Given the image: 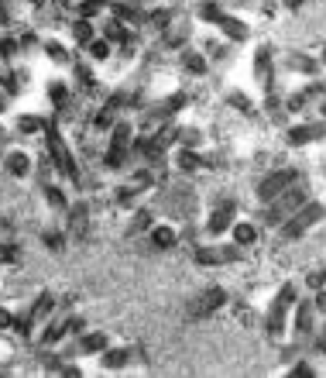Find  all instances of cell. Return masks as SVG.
Masks as SVG:
<instances>
[{
  "instance_id": "obj_1",
  "label": "cell",
  "mask_w": 326,
  "mask_h": 378,
  "mask_svg": "<svg viewBox=\"0 0 326 378\" xmlns=\"http://www.w3.org/2000/svg\"><path fill=\"white\" fill-rule=\"evenodd\" d=\"M323 220H326V203H323V200H313V196H309V200L292 213L286 224H279L275 231H279V238H282V241H302V238H306L313 227H320Z\"/></svg>"
},
{
  "instance_id": "obj_2",
  "label": "cell",
  "mask_w": 326,
  "mask_h": 378,
  "mask_svg": "<svg viewBox=\"0 0 326 378\" xmlns=\"http://www.w3.org/2000/svg\"><path fill=\"white\" fill-rule=\"evenodd\" d=\"M306 200H309V186H306V182H295V186H288L282 196H275L272 203H265L261 224H265L268 231H275V227H279V224H286L288 217L299 210Z\"/></svg>"
},
{
  "instance_id": "obj_3",
  "label": "cell",
  "mask_w": 326,
  "mask_h": 378,
  "mask_svg": "<svg viewBox=\"0 0 326 378\" xmlns=\"http://www.w3.org/2000/svg\"><path fill=\"white\" fill-rule=\"evenodd\" d=\"M41 134H45V148H48V159L55 162L52 168H59V172H62V175H66L73 186H82V172L76 168V159H73V152H69L66 138L59 134V127L48 121V127H45Z\"/></svg>"
},
{
  "instance_id": "obj_4",
  "label": "cell",
  "mask_w": 326,
  "mask_h": 378,
  "mask_svg": "<svg viewBox=\"0 0 326 378\" xmlns=\"http://www.w3.org/2000/svg\"><path fill=\"white\" fill-rule=\"evenodd\" d=\"M295 182H302V168L299 166H282V168H272L261 182H258V189H254V196H258V203L265 207V203H272L275 196H282L288 186H295Z\"/></svg>"
},
{
  "instance_id": "obj_5",
  "label": "cell",
  "mask_w": 326,
  "mask_h": 378,
  "mask_svg": "<svg viewBox=\"0 0 326 378\" xmlns=\"http://www.w3.org/2000/svg\"><path fill=\"white\" fill-rule=\"evenodd\" d=\"M244 258V248L241 245H200L196 252H193V261L200 265V268H213V265H234V261H241Z\"/></svg>"
},
{
  "instance_id": "obj_6",
  "label": "cell",
  "mask_w": 326,
  "mask_h": 378,
  "mask_svg": "<svg viewBox=\"0 0 326 378\" xmlns=\"http://www.w3.org/2000/svg\"><path fill=\"white\" fill-rule=\"evenodd\" d=\"M316 310H313V299L306 296V299H295V310H292V337L302 344V340H309V337L316 334Z\"/></svg>"
},
{
  "instance_id": "obj_7",
  "label": "cell",
  "mask_w": 326,
  "mask_h": 378,
  "mask_svg": "<svg viewBox=\"0 0 326 378\" xmlns=\"http://www.w3.org/2000/svg\"><path fill=\"white\" fill-rule=\"evenodd\" d=\"M286 138H288V145H292V148L313 145V141L326 138V121H306V124H292L286 131Z\"/></svg>"
},
{
  "instance_id": "obj_8",
  "label": "cell",
  "mask_w": 326,
  "mask_h": 378,
  "mask_svg": "<svg viewBox=\"0 0 326 378\" xmlns=\"http://www.w3.org/2000/svg\"><path fill=\"white\" fill-rule=\"evenodd\" d=\"M227 289H220V286H209L203 296H196L193 299V306H189V313L193 317H209V313H216L220 306H227Z\"/></svg>"
},
{
  "instance_id": "obj_9",
  "label": "cell",
  "mask_w": 326,
  "mask_h": 378,
  "mask_svg": "<svg viewBox=\"0 0 326 378\" xmlns=\"http://www.w3.org/2000/svg\"><path fill=\"white\" fill-rule=\"evenodd\" d=\"M3 168H7V175H14V179H31V172H35V159H31L24 148H14V152H7Z\"/></svg>"
},
{
  "instance_id": "obj_10",
  "label": "cell",
  "mask_w": 326,
  "mask_h": 378,
  "mask_svg": "<svg viewBox=\"0 0 326 378\" xmlns=\"http://www.w3.org/2000/svg\"><path fill=\"white\" fill-rule=\"evenodd\" d=\"M96 31H100V38H107L114 48H117V45H131V42H134V31H131L124 21H117V17H103V24H100Z\"/></svg>"
},
{
  "instance_id": "obj_11",
  "label": "cell",
  "mask_w": 326,
  "mask_h": 378,
  "mask_svg": "<svg viewBox=\"0 0 326 378\" xmlns=\"http://www.w3.org/2000/svg\"><path fill=\"white\" fill-rule=\"evenodd\" d=\"M179 66H182L186 73H193V76H206V73H209V59H206L200 48H193V45L179 48Z\"/></svg>"
},
{
  "instance_id": "obj_12",
  "label": "cell",
  "mask_w": 326,
  "mask_h": 378,
  "mask_svg": "<svg viewBox=\"0 0 326 378\" xmlns=\"http://www.w3.org/2000/svg\"><path fill=\"white\" fill-rule=\"evenodd\" d=\"M234 220H237V213H230V210H223V207H216V210L206 217L203 231L209 234V238H223V234H230Z\"/></svg>"
},
{
  "instance_id": "obj_13",
  "label": "cell",
  "mask_w": 326,
  "mask_h": 378,
  "mask_svg": "<svg viewBox=\"0 0 326 378\" xmlns=\"http://www.w3.org/2000/svg\"><path fill=\"white\" fill-rule=\"evenodd\" d=\"M110 17H117L124 21L127 28H134V24H145V10L138 7V3H127V0H110V10H107Z\"/></svg>"
},
{
  "instance_id": "obj_14",
  "label": "cell",
  "mask_w": 326,
  "mask_h": 378,
  "mask_svg": "<svg viewBox=\"0 0 326 378\" xmlns=\"http://www.w3.org/2000/svg\"><path fill=\"white\" fill-rule=\"evenodd\" d=\"M220 38H227L230 45H237V42H247V35H251V28H247L241 17H234V14H223L220 17Z\"/></svg>"
},
{
  "instance_id": "obj_15",
  "label": "cell",
  "mask_w": 326,
  "mask_h": 378,
  "mask_svg": "<svg viewBox=\"0 0 326 378\" xmlns=\"http://www.w3.org/2000/svg\"><path fill=\"white\" fill-rule=\"evenodd\" d=\"M175 168H179L182 175H193V172L206 168L203 152H200V148H182V145H179V152H175Z\"/></svg>"
},
{
  "instance_id": "obj_16",
  "label": "cell",
  "mask_w": 326,
  "mask_h": 378,
  "mask_svg": "<svg viewBox=\"0 0 326 378\" xmlns=\"http://www.w3.org/2000/svg\"><path fill=\"white\" fill-rule=\"evenodd\" d=\"M55 306H59V299H55L52 293H38L31 303H28V317H31L35 327H38V324H45V320L55 313Z\"/></svg>"
},
{
  "instance_id": "obj_17",
  "label": "cell",
  "mask_w": 326,
  "mask_h": 378,
  "mask_svg": "<svg viewBox=\"0 0 326 378\" xmlns=\"http://www.w3.org/2000/svg\"><path fill=\"white\" fill-rule=\"evenodd\" d=\"M148 241H151L158 252H172V248L179 245V231H175L172 224H151V231H148Z\"/></svg>"
},
{
  "instance_id": "obj_18",
  "label": "cell",
  "mask_w": 326,
  "mask_h": 378,
  "mask_svg": "<svg viewBox=\"0 0 326 378\" xmlns=\"http://www.w3.org/2000/svg\"><path fill=\"white\" fill-rule=\"evenodd\" d=\"M230 234H234V245H241V248H254L258 245V238H261V227L254 224V220H234V227H230Z\"/></svg>"
},
{
  "instance_id": "obj_19",
  "label": "cell",
  "mask_w": 326,
  "mask_h": 378,
  "mask_svg": "<svg viewBox=\"0 0 326 378\" xmlns=\"http://www.w3.org/2000/svg\"><path fill=\"white\" fill-rule=\"evenodd\" d=\"M272 48H258L254 52V76H258V83L265 86V89H272V83H275V73H272Z\"/></svg>"
},
{
  "instance_id": "obj_20",
  "label": "cell",
  "mask_w": 326,
  "mask_h": 378,
  "mask_svg": "<svg viewBox=\"0 0 326 378\" xmlns=\"http://www.w3.org/2000/svg\"><path fill=\"white\" fill-rule=\"evenodd\" d=\"M110 347V330H82L80 334V354H103Z\"/></svg>"
},
{
  "instance_id": "obj_21",
  "label": "cell",
  "mask_w": 326,
  "mask_h": 378,
  "mask_svg": "<svg viewBox=\"0 0 326 378\" xmlns=\"http://www.w3.org/2000/svg\"><path fill=\"white\" fill-rule=\"evenodd\" d=\"M66 340V327H62V320H55V313L41 324V334H38V344L41 347H55V344H62Z\"/></svg>"
},
{
  "instance_id": "obj_22",
  "label": "cell",
  "mask_w": 326,
  "mask_h": 378,
  "mask_svg": "<svg viewBox=\"0 0 326 378\" xmlns=\"http://www.w3.org/2000/svg\"><path fill=\"white\" fill-rule=\"evenodd\" d=\"M131 358H134V351H131V347H107V351L100 354V361H103V368H107V372H121Z\"/></svg>"
},
{
  "instance_id": "obj_23",
  "label": "cell",
  "mask_w": 326,
  "mask_h": 378,
  "mask_svg": "<svg viewBox=\"0 0 326 378\" xmlns=\"http://www.w3.org/2000/svg\"><path fill=\"white\" fill-rule=\"evenodd\" d=\"M66 217H69V231H73V234H82V231L89 227V203H86V200H80V203H69Z\"/></svg>"
},
{
  "instance_id": "obj_24",
  "label": "cell",
  "mask_w": 326,
  "mask_h": 378,
  "mask_svg": "<svg viewBox=\"0 0 326 378\" xmlns=\"http://www.w3.org/2000/svg\"><path fill=\"white\" fill-rule=\"evenodd\" d=\"M114 121H117V107H114L110 100L93 110V131H96V134H107V131L114 127Z\"/></svg>"
},
{
  "instance_id": "obj_25",
  "label": "cell",
  "mask_w": 326,
  "mask_h": 378,
  "mask_svg": "<svg viewBox=\"0 0 326 378\" xmlns=\"http://www.w3.org/2000/svg\"><path fill=\"white\" fill-rule=\"evenodd\" d=\"M107 141H110V145H121V148H131V141H134V124L117 117L114 127L107 131Z\"/></svg>"
},
{
  "instance_id": "obj_26",
  "label": "cell",
  "mask_w": 326,
  "mask_h": 378,
  "mask_svg": "<svg viewBox=\"0 0 326 378\" xmlns=\"http://www.w3.org/2000/svg\"><path fill=\"white\" fill-rule=\"evenodd\" d=\"M151 224H155V213L148 210V207H134V213H131V224H127V234H148V231H151Z\"/></svg>"
},
{
  "instance_id": "obj_27",
  "label": "cell",
  "mask_w": 326,
  "mask_h": 378,
  "mask_svg": "<svg viewBox=\"0 0 326 378\" xmlns=\"http://www.w3.org/2000/svg\"><path fill=\"white\" fill-rule=\"evenodd\" d=\"M107 10H110V0H80L76 3V17H86V21H100Z\"/></svg>"
},
{
  "instance_id": "obj_28",
  "label": "cell",
  "mask_w": 326,
  "mask_h": 378,
  "mask_svg": "<svg viewBox=\"0 0 326 378\" xmlns=\"http://www.w3.org/2000/svg\"><path fill=\"white\" fill-rule=\"evenodd\" d=\"M69 35H73V42L80 45H89L100 31H96V21H86V17H76L73 24H69Z\"/></svg>"
},
{
  "instance_id": "obj_29",
  "label": "cell",
  "mask_w": 326,
  "mask_h": 378,
  "mask_svg": "<svg viewBox=\"0 0 326 378\" xmlns=\"http://www.w3.org/2000/svg\"><path fill=\"white\" fill-rule=\"evenodd\" d=\"M189 35H193V24H172L162 35V45L165 48H186V45H189Z\"/></svg>"
},
{
  "instance_id": "obj_30",
  "label": "cell",
  "mask_w": 326,
  "mask_h": 378,
  "mask_svg": "<svg viewBox=\"0 0 326 378\" xmlns=\"http://www.w3.org/2000/svg\"><path fill=\"white\" fill-rule=\"evenodd\" d=\"M45 203H48V207H52L55 213H66V210H69L66 186H59V182H48V186H45Z\"/></svg>"
},
{
  "instance_id": "obj_31",
  "label": "cell",
  "mask_w": 326,
  "mask_h": 378,
  "mask_svg": "<svg viewBox=\"0 0 326 378\" xmlns=\"http://www.w3.org/2000/svg\"><path fill=\"white\" fill-rule=\"evenodd\" d=\"M295 299H299L295 282H282V286H279V293H275V299H272V310H282V313H288V310L295 306Z\"/></svg>"
},
{
  "instance_id": "obj_32",
  "label": "cell",
  "mask_w": 326,
  "mask_h": 378,
  "mask_svg": "<svg viewBox=\"0 0 326 378\" xmlns=\"http://www.w3.org/2000/svg\"><path fill=\"white\" fill-rule=\"evenodd\" d=\"M82 48H86V62H107L114 55V45L107 42V38H100V35L89 45H82Z\"/></svg>"
},
{
  "instance_id": "obj_33",
  "label": "cell",
  "mask_w": 326,
  "mask_h": 378,
  "mask_svg": "<svg viewBox=\"0 0 326 378\" xmlns=\"http://www.w3.org/2000/svg\"><path fill=\"white\" fill-rule=\"evenodd\" d=\"M127 159H131V148H121V145H107V152H103V166L110 168V172L124 168Z\"/></svg>"
},
{
  "instance_id": "obj_34",
  "label": "cell",
  "mask_w": 326,
  "mask_h": 378,
  "mask_svg": "<svg viewBox=\"0 0 326 378\" xmlns=\"http://www.w3.org/2000/svg\"><path fill=\"white\" fill-rule=\"evenodd\" d=\"M286 317L288 313H282V310H268V317H265V330H268L272 340H282V337H286Z\"/></svg>"
},
{
  "instance_id": "obj_35",
  "label": "cell",
  "mask_w": 326,
  "mask_h": 378,
  "mask_svg": "<svg viewBox=\"0 0 326 378\" xmlns=\"http://www.w3.org/2000/svg\"><path fill=\"white\" fill-rule=\"evenodd\" d=\"M223 14H227V10L220 7V0H203V3L196 7V17H200V21H209L213 28L220 24V17H223Z\"/></svg>"
},
{
  "instance_id": "obj_36",
  "label": "cell",
  "mask_w": 326,
  "mask_h": 378,
  "mask_svg": "<svg viewBox=\"0 0 326 378\" xmlns=\"http://www.w3.org/2000/svg\"><path fill=\"white\" fill-rule=\"evenodd\" d=\"M138 200H141V189H138L134 182L114 189V203H117V207H138Z\"/></svg>"
},
{
  "instance_id": "obj_37",
  "label": "cell",
  "mask_w": 326,
  "mask_h": 378,
  "mask_svg": "<svg viewBox=\"0 0 326 378\" xmlns=\"http://www.w3.org/2000/svg\"><path fill=\"white\" fill-rule=\"evenodd\" d=\"M10 334L21 337V340H28V337L35 334V320L28 317V310L24 313H14V324H10Z\"/></svg>"
},
{
  "instance_id": "obj_38",
  "label": "cell",
  "mask_w": 326,
  "mask_h": 378,
  "mask_svg": "<svg viewBox=\"0 0 326 378\" xmlns=\"http://www.w3.org/2000/svg\"><path fill=\"white\" fill-rule=\"evenodd\" d=\"M45 127H48V121L38 117V114H21V117H17V131H21V134H41Z\"/></svg>"
},
{
  "instance_id": "obj_39",
  "label": "cell",
  "mask_w": 326,
  "mask_h": 378,
  "mask_svg": "<svg viewBox=\"0 0 326 378\" xmlns=\"http://www.w3.org/2000/svg\"><path fill=\"white\" fill-rule=\"evenodd\" d=\"M41 241H45V248H48V252H66V241H69V234H66V231H55V227H48V231H45V234H41Z\"/></svg>"
},
{
  "instance_id": "obj_40",
  "label": "cell",
  "mask_w": 326,
  "mask_h": 378,
  "mask_svg": "<svg viewBox=\"0 0 326 378\" xmlns=\"http://www.w3.org/2000/svg\"><path fill=\"white\" fill-rule=\"evenodd\" d=\"M131 182L145 193V189H151L155 186V172H151V166H138L134 172H131Z\"/></svg>"
},
{
  "instance_id": "obj_41",
  "label": "cell",
  "mask_w": 326,
  "mask_h": 378,
  "mask_svg": "<svg viewBox=\"0 0 326 378\" xmlns=\"http://www.w3.org/2000/svg\"><path fill=\"white\" fill-rule=\"evenodd\" d=\"M227 103H230L234 110H241V114H254V100L247 96L244 89H234V93H227Z\"/></svg>"
},
{
  "instance_id": "obj_42",
  "label": "cell",
  "mask_w": 326,
  "mask_h": 378,
  "mask_svg": "<svg viewBox=\"0 0 326 378\" xmlns=\"http://www.w3.org/2000/svg\"><path fill=\"white\" fill-rule=\"evenodd\" d=\"M288 66H292L295 73H306V76H316V73L323 69V66H320V59H313V55H302V59H292Z\"/></svg>"
},
{
  "instance_id": "obj_43",
  "label": "cell",
  "mask_w": 326,
  "mask_h": 378,
  "mask_svg": "<svg viewBox=\"0 0 326 378\" xmlns=\"http://www.w3.org/2000/svg\"><path fill=\"white\" fill-rule=\"evenodd\" d=\"M41 52H45L52 62H59V66H66V62H69V48H66L62 42H45V45H41Z\"/></svg>"
},
{
  "instance_id": "obj_44",
  "label": "cell",
  "mask_w": 326,
  "mask_h": 378,
  "mask_svg": "<svg viewBox=\"0 0 326 378\" xmlns=\"http://www.w3.org/2000/svg\"><path fill=\"white\" fill-rule=\"evenodd\" d=\"M21 248L14 241H0V265H21Z\"/></svg>"
},
{
  "instance_id": "obj_45",
  "label": "cell",
  "mask_w": 326,
  "mask_h": 378,
  "mask_svg": "<svg viewBox=\"0 0 326 378\" xmlns=\"http://www.w3.org/2000/svg\"><path fill=\"white\" fill-rule=\"evenodd\" d=\"M76 86L82 89H93L96 80H93V62H76Z\"/></svg>"
},
{
  "instance_id": "obj_46",
  "label": "cell",
  "mask_w": 326,
  "mask_h": 378,
  "mask_svg": "<svg viewBox=\"0 0 326 378\" xmlns=\"http://www.w3.org/2000/svg\"><path fill=\"white\" fill-rule=\"evenodd\" d=\"M62 327H66V337H76L86 330V317L82 313H69V317H62Z\"/></svg>"
},
{
  "instance_id": "obj_47",
  "label": "cell",
  "mask_w": 326,
  "mask_h": 378,
  "mask_svg": "<svg viewBox=\"0 0 326 378\" xmlns=\"http://www.w3.org/2000/svg\"><path fill=\"white\" fill-rule=\"evenodd\" d=\"M48 96H52V103H55V107H66V100H69V86L62 83V80H52V86H48Z\"/></svg>"
},
{
  "instance_id": "obj_48",
  "label": "cell",
  "mask_w": 326,
  "mask_h": 378,
  "mask_svg": "<svg viewBox=\"0 0 326 378\" xmlns=\"http://www.w3.org/2000/svg\"><path fill=\"white\" fill-rule=\"evenodd\" d=\"M306 289H309V293H316V289H326V268H313V272L306 275Z\"/></svg>"
},
{
  "instance_id": "obj_49",
  "label": "cell",
  "mask_w": 326,
  "mask_h": 378,
  "mask_svg": "<svg viewBox=\"0 0 326 378\" xmlns=\"http://www.w3.org/2000/svg\"><path fill=\"white\" fill-rule=\"evenodd\" d=\"M313 299V310H316V317H326V289H316V293L309 296Z\"/></svg>"
},
{
  "instance_id": "obj_50",
  "label": "cell",
  "mask_w": 326,
  "mask_h": 378,
  "mask_svg": "<svg viewBox=\"0 0 326 378\" xmlns=\"http://www.w3.org/2000/svg\"><path fill=\"white\" fill-rule=\"evenodd\" d=\"M10 324H14V310L0 303V334H3V330H10Z\"/></svg>"
},
{
  "instance_id": "obj_51",
  "label": "cell",
  "mask_w": 326,
  "mask_h": 378,
  "mask_svg": "<svg viewBox=\"0 0 326 378\" xmlns=\"http://www.w3.org/2000/svg\"><path fill=\"white\" fill-rule=\"evenodd\" d=\"M288 372H292V375H313L316 368H313V365H306V361H299V365H292Z\"/></svg>"
},
{
  "instance_id": "obj_52",
  "label": "cell",
  "mask_w": 326,
  "mask_h": 378,
  "mask_svg": "<svg viewBox=\"0 0 326 378\" xmlns=\"http://www.w3.org/2000/svg\"><path fill=\"white\" fill-rule=\"evenodd\" d=\"M0 24H10V14H7V7H3V0H0Z\"/></svg>"
},
{
  "instance_id": "obj_53",
  "label": "cell",
  "mask_w": 326,
  "mask_h": 378,
  "mask_svg": "<svg viewBox=\"0 0 326 378\" xmlns=\"http://www.w3.org/2000/svg\"><path fill=\"white\" fill-rule=\"evenodd\" d=\"M302 3H306V0H286V7H288V10H299Z\"/></svg>"
},
{
  "instance_id": "obj_54",
  "label": "cell",
  "mask_w": 326,
  "mask_h": 378,
  "mask_svg": "<svg viewBox=\"0 0 326 378\" xmlns=\"http://www.w3.org/2000/svg\"><path fill=\"white\" fill-rule=\"evenodd\" d=\"M320 121H326V96L320 100Z\"/></svg>"
},
{
  "instance_id": "obj_55",
  "label": "cell",
  "mask_w": 326,
  "mask_h": 378,
  "mask_svg": "<svg viewBox=\"0 0 326 378\" xmlns=\"http://www.w3.org/2000/svg\"><path fill=\"white\" fill-rule=\"evenodd\" d=\"M24 3H28V7H35V10H38V7H45V0H24Z\"/></svg>"
},
{
  "instance_id": "obj_56",
  "label": "cell",
  "mask_w": 326,
  "mask_h": 378,
  "mask_svg": "<svg viewBox=\"0 0 326 378\" xmlns=\"http://www.w3.org/2000/svg\"><path fill=\"white\" fill-rule=\"evenodd\" d=\"M3 110H7V96L0 93V114H3Z\"/></svg>"
},
{
  "instance_id": "obj_57",
  "label": "cell",
  "mask_w": 326,
  "mask_h": 378,
  "mask_svg": "<svg viewBox=\"0 0 326 378\" xmlns=\"http://www.w3.org/2000/svg\"><path fill=\"white\" fill-rule=\"evenodd\" d=\"M320 66L326 69V45H323V52H320Z\"/></svg>"
},
{
  "instance_id": "obj_58",
  "label": "cell",
  "mask_w": 326,
  "mask_h": 378,
  "mask_svg": "<svg viewBox=\"0 0 326 378\" xmlns=\"http://www.w3.org/2000/svg\"><path fill=\"white\" fill-rule=\"evenodd\" d=\"M323 89H326V76H323Z\"/></svg>"
}]
</instances>
